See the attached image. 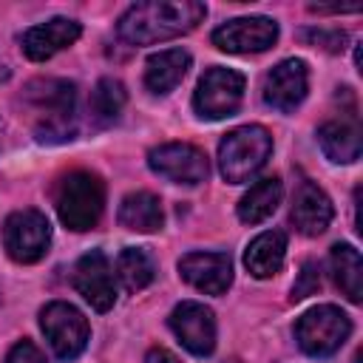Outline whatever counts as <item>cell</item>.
Listing matches in <instances>:
<instances>
[{
	"instance_id": "obj_6",
	"label": "cell",
	"mask_w": 363,
	"mask_h": 363,
	"mask_svg": "<svg viewBox=\"0 0 363 363\" xmlns=\"http://www.w3.org/2000/svg\"><path fill=\"white\" fill-rule=\"evenodd\" d=\"M247 79L235 68L213 65L201 74L196 94H193V108L201 119H227L241 108Z\"/></svg>"
},
{
	"instance_id": "obj_7",
	"label": "cell",
	"mask_w": 363,
	"mask_h": 363,
	"mask_svg": "<svg viewBox=\"0 0 363 363\" xmlns=\"http://www.w3.org/2000/svg\"><path fill=\"white\" fill-rule=\"evenodd\" d=\"M40 329L48 337L60 360L79 357L91 340V326L85 315L74 303H65V301H51L40 309Z\"/></svg>"
},
{
	"instance_id": "obj_11",
	"label": "cell",
	"mask_w": 363,
	"mask_h": 363,
	"mask_svg": "<svg viewBox=\"0 0 363 363\" xmlns=\"http://www.w3.org/2000/svg\"><path fill=\"white\" fill-rule=\"evenodd\" d=\"M278 40V23L269 17H235L213 31V45L227 54H258Z\"/></svg>"
},
{
	"instance_id": "obj_15",
	"label": "cell",
	"mask_w": 363,
	"mask_h": 363,
	"mask_svg": "<svg viewBox=\"0 0 363 363\" xmlns=\"http://www.w3.org/2000/svg\"><path fill=\"white\" fill-rule=\"evenodd\" d=\"M335 207L329 201V196L309 179H301L292 196V210H289V221L301 235H320L329 224H332Z\"/></svg>"
},
{
	"instance_id": "obj_25",
	"label": "cell",
	"mask_w": 363,
	"mask_h": 363,
	"mask_svg": "<svg viewBox=\"0 0 363 363\" xmlns=\"http://www.w3.org/2000/svg\"><path fill=\"white\" fill-rule=\"evenodd\" d=\"M301 40H306L309 45L323 48L329 54H340L346 48V40L349 37L343 31H337V28H303L301 31Z\"/></svg>"
},
{
	"instance_id": "obj_30",
	"label": "cell",
	"mask_w": 363,
	"mask_h": 363,
	"mask_svg": "<svg viewBox=\"0 0 363 363\" xmlns=\"http://www.w3.org/2000/svg\"><path fill=\"white\" fill-rule=\"evenodd\" d=\"M224 363H241V360H238V357H230V360H224Z\"/></svg>"
},
{
	"instance_id": "obj_2",
	"label": "cell",
	"mask_w": 363,
	"mask_h": 363,
	"mask_svg": "<svg viewBox=\"0 0 363 363\" xmlns=\"http://www.w3.org/2000/svg\"><path fill=\"white\" fill-rule=\"evenodd\" d=\"M23 105L31 111L34 136L40 142L74 139V105L77 88L68 79L40 77L23 88Z\"/></svg>"
},
{
	"instance_id": "obj_5",
	"label": "cell",
	"mask_w": 363,
	"mask_h": 363,
	"mask_svg": "<svg viewBox=\"0 0 363 363\" xmlns=\"http://www.w3.org/2000/svg\"><path fill=\"white\" fill-rule=\"evenodd\" d=\"M352 335V320L343 309L332 303L312 306L295 323V340L309 357H329L335 354Z\"/></svg>"
},
{
	"instance_id": "obj_4",
	"label": "cell",
	"mask_w": 363,
	"mask_h": 363,
	"mask_svg": "<svg viewBox=\"0 0 363 363\" xmlns=\"http://www.w3.org/2000/svg\"><path fill=\"white\" fill-rule=\"evenodd\" d=\"M272 136L264 125H241L233 128L218 145V170L224 182L244 184L250 182L269 159Z\"/></svg>"
},
{
	"instance_id": "obj_18",
	"label": "cell",
	"mask_w": 363,
	"mask_h": 363,
	"mask_svg": "<svg viewBox=\"0 0 363 363\" xmlns=\"http://www.w3.org/2000/svg\"><path fill=\"white\" fill-rule=\"evenodd\" d=\"M286 255V233L281 230H267L255 235L247 250H244V267L250 269L252 278H272L281 272Z\"/></svg>"
},
{
	"instance_id": "obj_16",
	"label": "cell",
	"mask_w": 363,
	"mask_h": 363,
	"mask_svg": "<svg viewBox=\"0 0 363 363\" xmlns=\"http://www.w3.org/2000/svg\"><path fill=\"white\" fill-rule=\"evenodd\" d=\"M82 34V26L71 17H51L40 26H31L26 34H23V54L34 62H43V60H51L57 51L74 45Z\"/></svg>"
},
{
	"instance_id": "obj_24",
	"label": "cell",
	"mask_w": 363,
	"mask_h": 363,
	"mask_svg": "<svg viewBox=\"0 0 363 363\" xmlns=\"http://www.w3.org/2000/svg\"><path fill=\"white\" fill-rule=\"evenodd\" d=\"M128 102V94H125V85L113 77H102L96 82V88L91 91V116L99 122V125H111L122 108Z\"/></svg>"
},
{
	"instance_id": "obj_1",
	"label": "cell",
	"mask_w": 363,
	"mask_h": 363,
	"mask_svg": "<svg viewBox=\"0 0 363 363\" xmlns=\"http://www.w3.org/2000/svg\"><path fill=\"white\" fill-rule=\"evenodd\" d=\"M207 17L199 0H147L133 3L116 23V34L130 45H153L193 31Z\"/></svg>"
},
{
	"instance_id": "obj_8",
	"label": "cell",
	"mask_w": 363,
	"mask_h": 363,
	"mask_svg": "<svg viewBox=\"0 0 363 363\" xmlns=\"http://www.w3.org/2000/svg\"><path fill=\"white\" fill-rule=\"evenodd\" d=\"M51 244V224L40 210H17L3 224V247L17 264H37Z\"/></svg>"
},
{
	"instance_id": "obj_26",
	"label": "cell",
	"mask_w": 363,
	"mask_h": 363,
	"mask_svg": "<svg viewBox=\"0 0 363 363\" xmlns=\"http://www.w3.org/2000/svg\"><path fill=\"white\" fill-rule=\"evenodd\" d=\"M320 289V269L315 261H303L301 264V272H298V281L292 284V301H303L309 295H315Z\"/></svg>"
},
{
	"instance_id": "obj_22",
	"label": "cell",
	"mask_w": 363,
	"mask_h": 363,
	"mask_svg": "<svg viewBox=\"0 0 363 363\" xmlns=\"http://www.w3.org/2000/svg\"><path fill=\"white\" fill-rule=\"evenodd\" d=\"M329 267H332V278H335L337 289L352 303H360V298H363V261H360V252L352 244H335L332 252H329Z\"/></svg>"
},
{
	"instance_id": "obj_13",
	"label": "cell",
	"mask_w": 363,
	"mask_h": 363,
	"mask_svg": "<svg viewBox=\"0 0 363 363\" xmlns=\"http://www.w3.org/2000/svg\"><path fill=\"white\" fill-rule=\"evenodd\" d=\"M306 91H309V68L298 57L281 60L264 77V88H261L264 102L281 113H292L306 99Z\"/></svg>"
},
{
	"instance_id": "obj_17",
	"label": "cell",
	"mask_w": 363,
	"mask_h": 363,
	"mask_svg": "<svg viewBox=\"0 0 363 363\" xmlns=\"http://www.w3.org/2000/svg\"><path fill=\"white\" fill-rule=\"evenodd\" d=\"M318 142H320V150L326 153L329 162H337V164L357 162L360 147H363L357 116H340V119L323 122L318 128Z\"/></svg>"
},
{
	"instance_id": "obj_14",
	"label": "cell",
	"mask_w": 363,
	"mask_h": 363,
	"mask_svg": "<svg viewBox=\"0 0 363 363\" xmlns=\"http://www.w3.org/2000/svg\"><path fill=\"white\" fill-rule=\"evenodd\" d=\"M179 275L204 295H221L233 284V261L227 252H187L179 258Z\"/></svg>"
},
{
	"instance_id": "obj_28",
	"label": "cell",
	"mask_w": 363,
	"mask_h": 363,
	"mask_svg": "<svg viewBox=\"0 0 363 363\" xmlns=\"http://www.w3.org/2000/svg\"><path fill=\"white\" fill-rule=\"evenodd\" d=\"M145 363H182L173 352H167V349H162V346H153L147 354H145Z\"/></svg>"
},
{
	"instance_id": "obj_3",
	"label": "cell",
	"mask_w": 363,
	"mask_h": 363,
	"mask_svg": "<svg viewBox=\"0 0 363 363\" xmlns=\"http://www.w3.org/2000/svg\"><path fill=\"white\" fill-rule=\"evenodd\" d=\"M54 207L60 221L74 230L85 233L94 230L105 210V184L91 170H71L57 182L54 190Z\"/></svg>"
},
{
	"instance_id": "obj_21",
	"label": "cell",
	"mask_w": 363,
	"mask_h": 363,
	"mask_svg": "<svg viewBox=\"0 0 363 363\" xmlns=\"http://www.w3.org/2000/svg\"><path fill=\"white\" fill-rule=\"evenodd\" d=\"M281 196H284V187H281V179L278 176H267L261 182H255L238 201V218L244 224H261L267 221L278 204H281Z\"/></svg>"
},
{
	"instance_id": "obj_27",
	"label": "cell",
	"mask_w": 363,
	"mask_h": 363,
	"mask_svg": "<svg viewBox=\"0 0 363 363\" xmlns=\"http://www.w3.org/2000/svg\"><path fill=\"white\" fill-rule=\"evenodd\" d=\"M6 363H48V360H45V354L31 340H20V343H14L9 349Z\"/></svg>"
},
{
	"instance_id": "obj_9",
	"label": "cell",
	"mask_w": 363,
	"mask_h": 363,
	"mask_svg": "<svg viewBox=\"0 0 363 363\" xmlns=\"http://www.w3.org/2000/svg\"><path fill=\"white\" fill-rule=\"evenodd\" d=\"M147 164L156 176L173 182V184H201L210 176V162L204 150L187 142H164L147 153Z\"/></svg>"
},
{
	"instance_id": "obj_19",
	"label": "cell",
	"mask_w": 363,
	"mask_h": 363,
	"mask_svg": "<svg viewBox=\"0 0 363 363\" xmlns=\"http://www.w3.org/2000/svg\"><path fill=\"white\" fill-rule=\"evenodd\" d=\"M190 54L184 48H167L159 54H150L145 62V88L150 94H170L187 74Z\"/></svg>"
},
{
	"instance_id": "obj_23",
	"label": "cell",
	"mask_w": 363,
	"mask_h": 363,
	"mask_svg": "<svg viewBox=\"0 0 363 363\" xmlns=\"http://www.w3.org/2000/svg\"><path fill=\"white\" fill-rule=\"evenodd\" d=\"M156 269H153V261L145 250L139 247H125L116 258V278L122 281V286L128 292H142L150 281H153Z\"/></svg>"
},
{
	"instance_id": "obj_29",
	"label": "cell",
	"mask_w": 363,
	"mask_h": 363,
	"mask_svg": "<svg viewBox=\"0 0 363 363\" xmlns=\"http://www.w3.org/2000/svg\"><path fill=\"white\" fill-rule=\"evenodd\" d=\"M309 11H315V14H343V11H360V6H320V3H309Z\"/></svg>"
},
{
	"instance_id": "obj_10",
	"label": "cell",
	"mask_w": 363,
	"mask_h": 363,
	"mask_svg": "<svg viewBox=\"0 0 363 363\" xmlns=\"http://www.w3.org/2000/svg\"><path fill=\"white\" fill-rule=\"evenodd\" d=\"M173 335L179 337V343L196 354V357H207L216 349V315L210 306L199 303V301H182L173 306L170 318H167Z\"/></svg>"
},
{
	"instance_id": "obj_12",
	"label": "cell",
	"mask_w": 363,
	"mask_h": 363,
	"mask_svg": "<svg viewBox=\"0 0 363 363\" xmlns=\"http://www.w3.org/2000/svg\"><path fill=\"white\" fill-rule=\"evenodd\" d=\"M71 284L74 289L85 298V303H91V309L96 312H108L116 301V281H113V269L111 261L105 258L102 250H91L85 252L71 272Z\"/></svg>"
},
{
	"instance_id": "obj_20",
	"label": "cell",
	"mask_w": 363,
	"mask_h": 363,
	"mask_svg": "<svg viewBox=\"0 0 363 363\" xmlns=\"http://www.w3.org/2000/svg\"><path fill=\"white\" fill-rule=\"evenodd\" d=\"M119 224L125 230H133V233H156V230H162L164 210H162L159 196H153L147 190L128 193L122 199V204H119Z\"/></svg>"
}]
</instances>
